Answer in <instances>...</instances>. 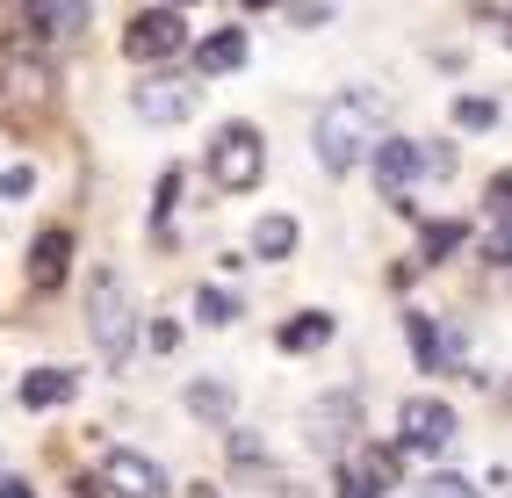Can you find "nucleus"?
Instances as JSON below:
<instances>
[{"instance_id": "obj_1", "label": "nucleus", "mask_w": 512, "mask_h": 498, "mask_svg": "<svg viewBox=\"0 0 512 498\" xmlns=\"http://www.w3.org/2000/svg\"><path fill=\"white\" fill-rule=\"evenodd\" d=\"M375 123H383V102H375L368 87L332 94V102L318 109V130H311L325 174H354V166L368 159V145H375Z\"/></svg>"}, {"instance_id": "obj_2", "label": "nucleus", "mask_w": 512, "mask_h": 498, "mask_svg": "<svg viewBox=\"0 0 512 498\" xmlns=\"http://www.w3.org/2000/svg\"><path fill=\"white\" fill-rule=\"evenodd\" d=\"M87 332H94V354L109 361V369H123L130 347H138V311H130V289L116 268H101L87 282Z\"/></svg>"}, {"instance_id": "obj_3", "label": "nucleus", "mask_w": 512, "mask_h": 498, "mask_svg": "<svg viewBox=\"0 0 512 498\" xmlns=\"http://www.w3.org/2000/svg\"><path fill=\"white\" fill-rule=\"evenodd\" d=\"M260 166H267L260 130H253V123H224L217 145H210V181H217L224 195H246V188H260Z\"/></svg>"}, {"instance_id": "obj_4", "label": "nucleus", "mask_w": 512, "mask_h": 498, "mask_svg": "<svg viewBox=\"0 0 512 498\" xmlns=\"http://www.w3.org/2000/svg\"><path fill=\"white\" fill-rule=\"evenodd\" d=\"M397 448H412V455H448L455 448V412L440 405V397H404L397 405Z\"/></svg>"}, {"instance_id": "obj_5", "label": "nucleus", "mask_w": 512, "mask_h": 498, "mask_svg": "<svg viewBox=\"0 0 512 498\" xmlns=\"http://www.w3.org/2000/svg\"><path fill=\"white\" fill-rule=\"evenodd\" d=\"M123 51L138 58V65H159V58L188 51V22H181L174 8H138V15H130V29H123Z\"/></svg>"}, {"instance_id": "obj_6", "label": "nucleus", "mask_w": 512, "mask_h": 498, "mask_svg": "<svg viewBox=\"0 0 512 498\" xmlns=\"http://www.w3.org/2000/svg\"><path fill=\"white\" fill-rule=\"evenodd\" d=\"M94 484H109V498H166V470L138 448H109Z\"/></svg>"}, {"instance_id": "obj_7", "label": "nucleus", "mask_w": 512, "mask_h": 498, "mask_svg": "<svg viewBox=\"0 0 512 498\" xmlns=\"http://www.w3.org/2000/svg\"><path fill=\"white\" fill-rule=\"evenodd\" d=\"M195 102H202L195 80H138L130 87V109L145 123H181V116H195Z\"/></svg>"}, {"instance_id": "obj_8", "label": "nucleus", "mask_w": 512, "mask_h": 498, "mask_svg": "<svg viewBox=\"0 0 512 498\" xmlns=\"http://www.w3.org/2000/svg\"><path fill=\"white\" fill-rule=\"evenodd\" d=\"M354 419H361V397H354V390L318 397V405H311V448H318V455H339V448L354 441Z\"/></svg>"}, {"instance_id": "obj_9", "label": "nucleus", "mask_w": 512, "mask_h": 498, "mask_svg": "<svg viewBox=\"0 0 512 498\" xmlns=\"http://www.w3.org/2000/svg\"><path fill=\"white\" fill-rule=\"evenodd\" d=\"M368 159H375V188L404 203V188H412V174H419V145L412 138H375Z\"/></svg>"}, {"instance_id": "obj_10", "label": "nucleus", "mask_w": 512, "mask_h": 498, "mask_svg": "<svg viewBox=\"0 0 512 498\" xmlns=\"http://www.w3.org/2000/svg\"><path fill=\"white\" fill-rule=\"evenodd\" d=\"M65 268H73V231H44V239L29 246V289L51 296L65 282Z\"/></svg>"}, {"instance_id": "obj_11", "label": "nucleus", "mask_w": 512, "mask_h": 498, "mask_svg": "<svg viewBox=\"0 0 512 498\" xmlns=\"http://www.w3.org/2000/svg\"><path fill=\"white\" fill-rule=\"evenodd\" d=\"M73 397H80V376H73V369H29V376H22V405H29V412L73 405Z\"/></svg>"}, {"instance_id": "obj_12", "label": "nucleus", "mask_w": 512, "mask_h": 498, "mask_svg": "<svg viewBox=\"0 0 512 498\" xmlns=\"http://www.w3.org/2000/svg\"><path fill=\"white\" fill-rule=\"evenodd\" d=\"M404 332H412V354H419V369H455V340L440 332L426 311H404Z\"/></svg>"}, {"instance_id": "obj_13", "label": "nucleus", "mask_w": 512, "mask_h": 498, "mask_svg": "<svg viewBox=\"0 0 512 498\" xmlns=\"http://www.w3.org/2000/svg\"><path fill=\"white\" fill-rule=\"evenodd\" d=\"M238 65H246V29H217V37H202L195 73H238Z\"/></svg>"}, {"instance_id": "obj_14", "label": "nucleus", "mask_w": 512, "mask_h": 498, "mask_svg": "<svg viewBox=\"0 0 512 498\" xmlns=\"http://www.w3.org/2000/svg\"><path fill=\"white\" fill-rule=\"evenodd\" d=\"M253 253L260 260H289L296 253V217H260L253 224Z\"/></svg>"}, {"instance_id": "obj_15", "label": "nucleus", "mask_w": 512, "mask_h": 498, "mask_svg": "<svg viewBox=\"0 0 512 498\" xmlns=\"http://www.w3.org/2000/svg\"><path fill=\"white\" fill-rule=\"evenodd\" d=\"M325 340H332V318H325V311H303V318H289V325H282V347H289V354L325 347Z\"/></svg>"}, {"instance_id": "obj_16", "label": "nucleus", "mask_w": 512, "mask_h": 498, "mask_svg": "<svg viewBox=\"0 0 512 498\" xmlns=\"http://www.w3.org/2000/svg\"><path fill=\"white\" fill-rule=\"evenodd\" d=\"M397 470H404V448H361V484L368 491H390Z\"/></svg>"}, {"instance_id": "obj_17", "label": "nucleus", "mask_w": 512, "mask_h": 498, "mask_svg": "<svg viewBox=\"0 0 512 498\" xmlns=\"http://www.w3.org/2000/svg\"><path fill=\"white\" fill-rule=\"evenodd\" d=\"M188 412L210 419V426H231V390L224 383H188Z\"/></svg>"}, {"instance_id": "obj_18", "label": "nucleus", "mask_w": 512, "mask_h": 498, "mask_svg": "<svg viewBox=\"0 0 512 498\" xmlns=\"http://www.w3.org/2000/svg\"><path fill=\"white\" fill-rule=\"evenodd\" d=\"M498 116H505V109H498V102H484V94L455 102V123H462V130H498Z\"/></svg>"}, {"instance_id": "obj_19", "label": "nucleus", "mask_w": 512, "mask_h": 498, "mask_svg": "<svg viewBox=\"0 0 512 498\" xmlns=\"http://www.w3.org/2000/svg\"><path fill=\"white\" fill-rule=\"evenodd\" d=\"M174 203H181V166H166V174H159V195H152V231H166Z\"/></svg>"}, {"instance_id": "obj_20", "label": "nucleus", "mask_w": 512, "mask_h": 498, "mask_svg": "<svg viewBox=\"0 0 512 498\" xmlns=\"http://www.w3.org/2000/svg\"><path fill=\"white\" fill-rule=\"evenodd\" d=\"M419 498H484V491H476L469 477H455V470H433V477L419 484Z\"/></svg>"}, {"instance_id": "obj_21", "label": "nucleus", "mask_w": 512, "mask_h": 498, "mask_svg": "<svg viewBox=\"0 0 512 498\" xmlns=\"http://www.w3.org/2000/svg\"><path fill=\"white\" fill-rule=\"evenodd\" d=\"M455 246H462V224H426V253H419V260L433 268V260H448Z\"/></svg>"}, {"instance_id": "obj_22", "label": "nucleus", "mask_w": 512, "mask_h": 498, "mask_svg": "<svg viewBox=\"0 0 512 498\" xmlns=\"http://www.w3.org/2000/svg\"><path fill=\"white\" fill-rule=\"evenodd\" d=\"M195 311H202V325H231V318H238V296H224V289H202V296H195Z\"/></svg>"}, {"instance_id": "obj_23", "label": "nucleus", "mask_w": 512, "mask_h": 498, "mask_svg": "<svg viewBox=\"0 0 512 498\" xmlns=\"http://www.w3.org/2000/svg\"><path fill=\"white\" fill-rule=\"evenodd\" d=\"M29 188H37V174H29V166H8V174H0V195H8V203H22Z\"/></svg>"}, {"instance_id": "obj_24", "label": "nucleus", "mask_w": 512, "mask_h": 498, "mask_svg": "<svg viewBox=\"0 0 512 498\" xmlns=\"http://www.w3.org/2000/svg\"><path fill=\"white\" fill-rule=\"evenodd\" d=\"M448 166H455L448 145H419V174H448Z\"/></svg>"}, {"instance_id": "obj_25", "label": "nucleus", "mask_w": 512, "mask_h": 498, "mask_svg": "<svg viewBox=\"0 0 512 498\" xmlns=\"http://www.w3.org/2000/svg\"><path fill=\"white\" fill-rule=\"evenodd\" d=\"M339 498H383V491H368L361 470H339Z\"/></svg>"}, {"instance_id": "obj_26", "label": "nucleus", "mask_w": 512, "mask_h": 498, "mask_svg": "<svg viewBox=\"0 0 512 498\" xmlns=\"http://www.w3.org/2000/svg\"><path fill=\"white\" fill-rule=\"evenodd\" d=\"M0 498H37V484H22V477H8V484H0Z\"/></svg>"}, {"instance_id": "obj_27", "label": "nucleus", "mask_w": 512, "mask_h": 498, "mask_svg": "<svg viewBox=\"0 0 512 498\" xmlns=\"http://www.w3.org/2000/svg\"><path fill=\"white\" fill-rule=\"evenodd\" d=\"M188 498H217V491H210V484H188Z\"/></svg>"}, {"instance_id": "obj_28", "label": "nucleus", "mask_w": 512, "mask_h": 498, "mask_svg": "<svg viewBox=\"0 0 512 498\" xmlns=\"http://www.w3.org/2000/svg\"><path fill=\"white\" fill-rule=\"evenodd\" d=\"M238 8H253V15H260V8H275V0H238Z\"/></svg>"}]
</instances>
